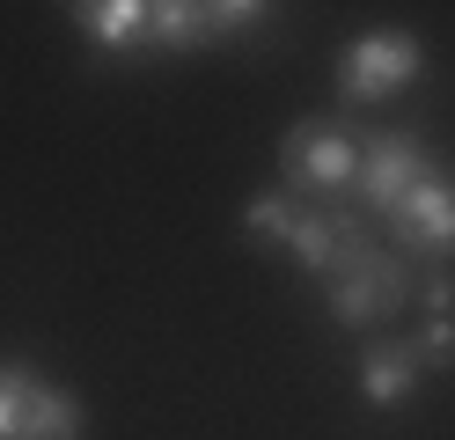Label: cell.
<instances>
[{"instance_id":"cell-1","label":"cell","mask_w":455,"mask_h":440,"mask_svg":"<svg viewBox=\"0 0 455 440\" xmlns=\"http://www.w3.org/2000/svg\"><path fill=\"white\" fill-rule=\"evenodd\" d=\"M404 81H419V44L404 37V29L360 37L346 59H338V96H346V103H375V96H396Z\"/></svg>"},{"instance_id":"cell-2","label":"cell","mask_w":455,"mask_h":440,"mask_svg":"<svg viewBox=\"0 0 455 440\" xmlns=\"http://www.w3.org/2000/svg\"><path fill=\"white\" fill-rule=\"evenodd\" d=\"M419 176H426L419 140H404V132H375V140H367V155H360V176H353V184H360V205H367V213L389 220L396 198H404Z\"/></svg>"},{"instance_id":"cell-3","label":"cell","mask_w":455,"mask_h":440,"mask_svg":"<svg viewBox=\"0 0 455 440\" xmlns=\"http://www.w3.org/2000/svg\"><path fill=\"white\" fill-rule=\"evenodd\" d=\"M389 228H396V243H411V250H448L455 243V184L441 169H426L419 184L396 198Z\"/></svg>"},{"instance_id":"cell-4","label":"cell","mask_w":455,"mask_h":440,"mask_svg":"<svg viewBox=\"0 0 455 440\" xmlns=\"http://www.w3.org/2000/svg\"><path fill=\"white\" fill-rule=\"evenodd\" d=\"M287 176L301 191H346L360 176V147L346 132H331V125H301L287 140Z\"/></svg>"},{"instance_id":"cell-5","label":"cell","mask_w":455,"mask_h":440,"mask_svg":"<svg viewBox=\"0 0 455 440\" xmlns=\"http://www.w3.org/2000/svg\"><path fill=\"white\" fill-rule=\"evenodd\" d=\"M419 345H375L367 352V367H360V389H367V404H382V411H396L411 389H419Z\"/></svg>"},{"instance_id":"cell-6","label":"cell","mask_w":455,"mask_h":440,"mask_svg":"<svg viewBox=\"0 0 455 440\" xmlns=\"http://www.w3.org/2000/svg\"><path fill=\"white\" fill-rule=\"evenodd\" d=\"M265 8H155V37H169V44H206V37H220V29H250Z\"/></svg>"},{"instance_id":"cell-7","label":"cell","mask_w":455,"mask_h":440,"mask_svg":"<svg viewBox=\"0 0 455 440\" xmlns=\"http://www.w3.org/2000/svg\"><path fill=\"white\" fill-rule=\"evenodd\" d=\"M81 29H89L96 44H132L140 29H155V8H140V0H103V8H81Z\"/></svg>"},{"instance_id":"cell-8","label":"cell","mask_w":455,"mask_h":440,"mask_svg":"<svg viewBox=\"0 0 455 440\" xmlns=\"http://www.w3.org/2000/svg\"><path fill=\"white\" fill-rule=\"evenodd\" d=\"M15 440H81V404H74L67 389H37L30 426H22Z\"/></svg>"},{"instance_id":"cell-9","label":"cell","mask_w":455,"mask_h":440,"mask_svg":"<svg viewBox=\"0 0 455 440\" xmlns=\"http://www.w3.org/2000/svg\"><path fill=\"white\" fill-rule=\"evenodd\" d=\"M30 404H37V381L22 367H0V440H15L30 426Z\"/></svg>"},{"instance_id":"cell-10","label":"cell","mask_w":455,"mask_h":440,"mask_svg":"<svg viewBox=\"0 0 455 440\" xmlns=\"http://www.w3.org/2000/svg\"><path fill=\"white\" fill-rule=\"evenodd\" d=\"M419 360H426V367H455V316H434V323H426Z\"/></svg>"}]
</instances>
